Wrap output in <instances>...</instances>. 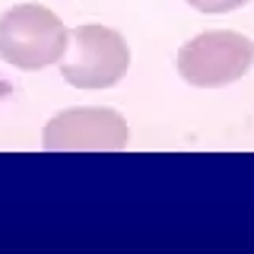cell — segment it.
I'll return each mask as SVG.
<instances>
[{
	"instance_id": "6da1fadb",
	"label": "cell",
	"mask_w": 254,
	"mask_h": 254,
	"mask_svg": "<svg viewBox=\"0 0 254 254\" xmlns=\"http://www.w3.org/2000/svg\"><path fill=\"white\" fill-rule=\"evenodd\" d=\"M70 29L42 3H19L0 16V61L19 70H45L67 51Z\"/></svg>"
},
{
	"instance_id": "7a4b0ae2",
	"label": "cell",
	"mask_w": 254,
	"mask_h": 254,
	"mask_svg": "<svg viewBox=\"0 0 254 254\" xmlns=\"http://www.w3.org/2000/svg\"><path fill=\"white\" fill-rule=\"evenodd\" d=\"M58 67L64 83L76 89H111L130 67V48L118 29L86 22L70 32L67 51L58 61Z\"/></svg>"
},
{
	"instance_id": "5b68a950",
	"label": "cell",
	"mask_w": 254,
	"mask_h": 254,
	"mask_svg": "<svg viewBox=\"0 0 254 254\" xmlns=\"http://www.w3.org/2000/svg\"><path fill=\"white\" fill-rule=\"evenodd\" d=\"M188 6H194L197 13H210V16H219V13H232V10H242L248 0H185Z\"/></svg>"
},
{
	"instance_id": "3957f363",
	"label": "cell",
	"mask_w": 254,
	"mask_h": 254,
	"mask_svg": "<svg viewBox=\"0 0 254 254\" xmlns=\"http://www.w3.org/2000/svg\"><path fill=\"white\" fill-rule=\"evenodd\" d=\"M254 64V42L229 29H213L181 45L175 67L188 86L219 89L242 79Z\"/></svg>"
},
{
	"instance_id": "277c9868",
	"label": "cell",
	"mask_w": 254,
	"mask_h": 254,
	"mask_svg": "<svg viewBox=\"0 0 254 254\" xmlns=\"http://www.w3.org/2000/svg\"><path fill=\"white\" fill-rule=\"evenodd\" d=\"M130 140V127L115 108L83 105L54 115L42 130L48 153H118Z\"/></svg>"
}]
</instances>
